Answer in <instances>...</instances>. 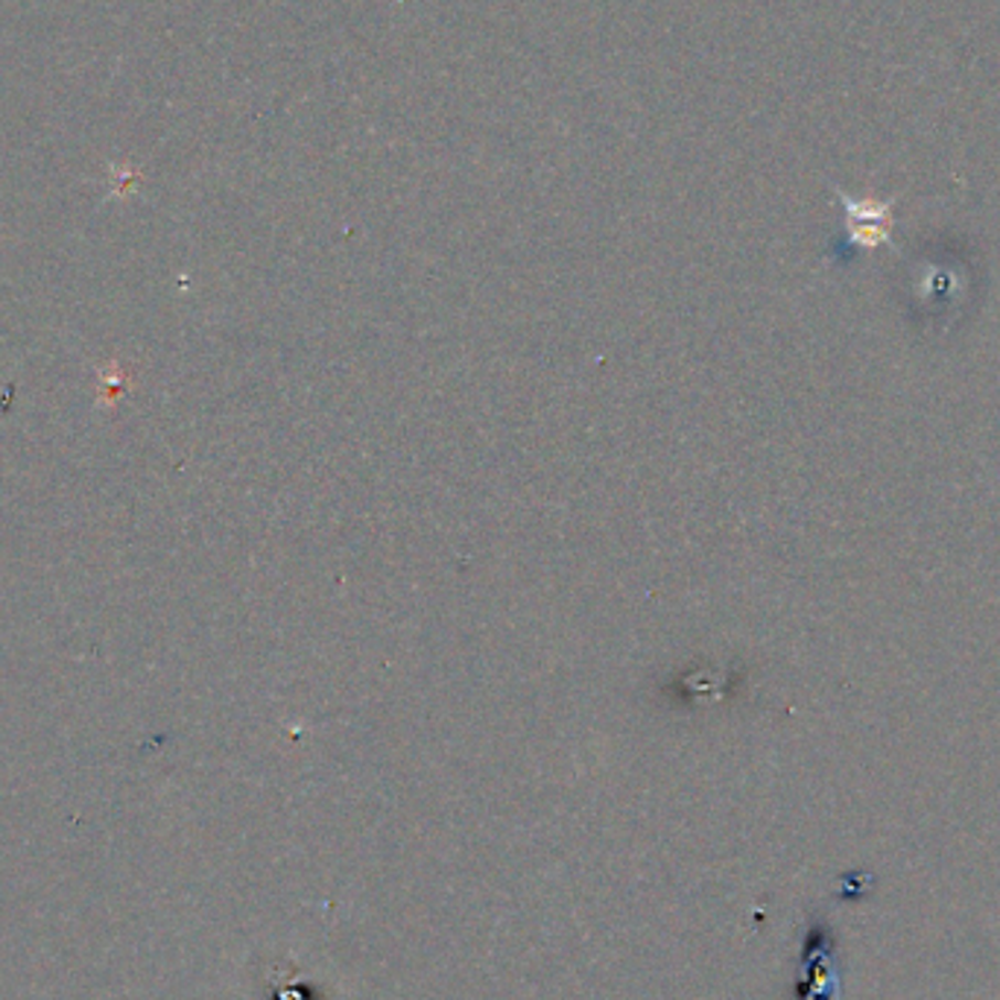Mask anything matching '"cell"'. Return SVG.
<instances>
[{
    "label": "cell",
    "mask_w": 1000,
    "mask_h": 1000,
    "mask_svg": "<svg viewBox=\"0 0 1000 1000\" xmlns=\"http://www.w3.org/2000/svg\"><path fill=\"white\" fill-rule=\"evenodd\" d=\"M799 1000H833L837 998V971L831 962V939L826 930H810L801 950V975L796 986Z\"/></svg>",
    "instance_id": "obj_1"
},
{
    "label": "cell",
    "mask_w": 1000,
    "mask_h": 1000,
    "mask_svg": "<svg viewBox=\"0 0 1000 1000\" xmlns=\"http://www.w3.org/2000/svg\"><path fill=\"white\" fill-rule=\"evenodd\" d=\"M842 202H845V209H849L851 241L863 243V246H877V241H884L886 232H890V211L866 209L863 214H860L854 202H849V200H842Z\"/></svg>",
    "instance_id": "obj_2"
}]
</instances>
